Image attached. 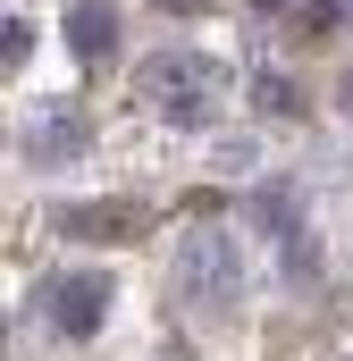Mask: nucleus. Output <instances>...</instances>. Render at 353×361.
Wrapping results in <instances>:
<instances>
[{
    "instance_id": "f257e3e1",
    "label": "nucleus",
    "mask_w": 353,
    "mask_h": 361,
    "mask_svg": "<svg viewBox=\"0 0 353 361\" xmlns=\"http://www.w3.org/2000/svg\"><path fill=\"white\" fill-rule=\"evenodd\" d=\"M143 101L169 118V126H210V109H219V59H202V51H169V59H152L143 68Z\"/></svg>"
},
{
    "instance_id": "f03ea898",
    "label": "nucleus",
    "mask_w": 353,
    "mask_h": 361,
    "mask_svg": "<svg viewBox=\"0 0 353 361\" xmlns=\"http://www.w3.org/2000/svg\"><path fill=\"white\" fill-rule=\"evenodd\" d=\"M109 269H59L34 286V319L51 328V336H68V345H85V336H101V319H109Z\"/></svg>"
},
{
    "instance_id": "7ed1b4c3",
    "label": "nucleus",
    "mask_w": 353,
    "mask_h": 361,
    "mask_svg": "<svg viewBox=\"0 0 353 361\" xmlns=\"http://www.w3.org/2000/svg\"><path fill=\"white\" fill-rule=\"evenodd\" d=\"M176 294H185L193 311H236V294H244L236 235H219V227H193V235H185V252H176Z\"/></svg>"
},
{
    "instance_id": "20e7f679",
    "label": "nucleus",
    "mask_w": 353,
    "mask_h": 361,
    "mask_svg": "<svg viewBox=\"0 0 353 361\" xmlns=\"http://www.w3.org/2000/svg\"><path fill=\"white\" fill-rule=\"evenodd\" d=\"M59 34H68V59H118V42H126V17H118V0H68V17H59Z\"/></svg>"
},
{
    "instance_id": "39448f33",
    "label": "nucleus",
    "mask_w": 353,
    "mask_h": 361,
    "mask_svg": "<svg viewBox=\"0 0 353 361\" xmlns=\"http://www.w3.org/2000/svg\"><path fill=\"white\" fill-rule=\"evenodd\" d=\"M244 210H253V227H261L269 244H294V235H311V227H303V185H286V177H261Z\"/></svg>"
},
{
    "instance_id": "423d86ee",
    "label": "nucleus",
    "mask_w": 353,
    "mask_h": 361,
    "mask_svg": "<svg viewBox=\"0 0 353 361\" xmlns=\"http://www.w3.org/2000/svg\"><path fill=\"white\" fill-rule=\"evenodd\" d=\"M25 169H68L76 152H85V118H68V109H51V118H34L25 126Z\"/></svg>"
},
{
    "instance_id": "0eeeda50",
    "label": "nucleus",
    "mask_w": 353,
    "mask_h": 361,
    "mask_svg": "<svg viewBox=\"0 0 353 361\" xmlns=\"http://www.w3.org/2000/svg\"><path fill=\"white\" fill-rule=\"evenodd\" d=\"M59 227H68V235H135L143 219H135V210H59Z\"/></svg>"
},
{
    "instance_id": "6e6552de",
    "label": "nucleus",
    "mask_w": 353,
    "mask_h": 361,
    "mask_svg": "<svg viewBox=\"0 0 353 361\" xmlns=\"http://www.w3.org/2000/svg\"><path fill=\"white\" fill-rule=\"evenodd\" d=\"M253 101H261L269 118H294V85L286 76H253Z\"/></svg>"
},
{
    "instance_id": "1a4fd4ad",
    "label": "nucleus",
    "mask_w": 353,
    "mask_h": 361,
    "mask_svg": "<svg viewBox=\"0 0 353 361\" xmlns=\"http://www.w3.org/2000/svg\"><path fill=\"white\" fill-rule=\"evenodd\" d=\"M25 51H34V25H25V17H8V25H0V59H8V68H25Z\"/></svg>"
},
{
    "instance_id": "9d476101",
    "label": "nucleus",
    "mask_w": 353,
    "mask_h": 361,
    "mask_svg": "<svg viewBox=\"0 0 353 361\" xmlns=\"http://www.w3.org/2000/svg\"><path fill=\"white\" fill-rule=\"evenodd\" d=\"M345 25V0H303V34H337Z\"/></svg>"
},
{
    "instance_id": "9b49d317",
    "label": "nucleus",
    "mask_w": 353,
    "mask_h": 361,
    "mask_svg": "<svg viewBox=\"0 0 353 361\" xmlns=\"http://www.w3.org/2000/svg\"><path fill=\"white\" fill-rule=\"evenodd\" d=\"M160 8H169V17H193V8H210V0H160Z\"/></svg>"
},
{
    "instance_id": "f8f14e48",
    "label": "nucleus",
    "mask_w": 353,
    "mask_h": 361,
    "mask_svg": "<svg viewBox=\"0 0 353 361\" xmlns=\"http://www.w3.org/2000/svg\"><path fill=\"white\" fill-rule=\"evenodd\" d=\"M253 8H261V17H277V8H294V0H253Z\"/></svg>"
},
{
    "instance_id": "ddd939ff",
    "label": "nucleus",
    "mask_w": 353,
    "mask_h": 361,
    "mask_svg": "<svg viewBox=\"0 0 353 361\" xmlns=\"http://www.w3.org/2000/svg\"><path fill=\"white\" fill-rule=\"evenodd\" d=\"M345 109H353V68H345Z\"/></svg>"
}]
</instances>
